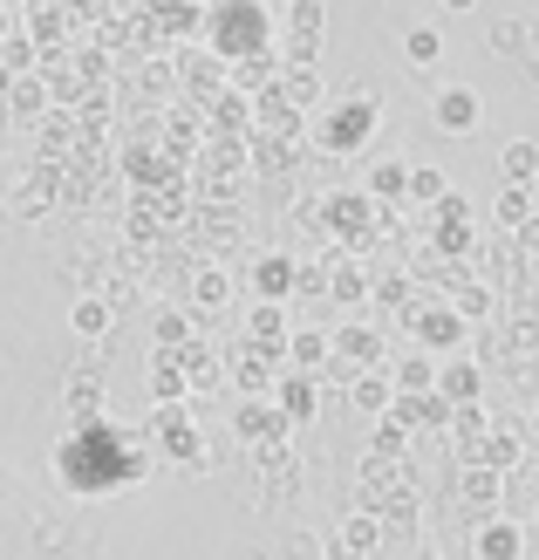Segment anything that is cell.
<instances>
[{"mask_svg":"<svg viewBox=\"0 0 539 560\" xmlns=\"http://www.w3.org/2000/svg\"><path fill=\"white\" fill-rule=\"evenodd\" d=\"M198 48H212L225 69L246 62V55H273V14L260 8V0H219V8H206V21H198Z\"/></svg>","mask_w":539,"mask_h":560,"instance_id":"cell-1","label":"cell"},{"mask_svg":"<svg viewBox=\"0 0 539 560\" xmlns=\"http://www.w3.org/2000/svg\"><path fill=\"white\" fill-rule=\"evenodd\" d=\"M144 431H151V444H157V452H172V458L198 465V424H191V404H151Z\"/></svg>","mask_w":539,"mask_h":560,"instance_id":"cell-2","label":"cell"},{"mask_svg":"<svg viewBox=\"0 0 539 560\" xmlns=\"http://www.w3.org/2000/svg\"><path fill=\"white\" fill-rule=\"evenodd\" d=\"M178 90H185V103H191V109L219 103V96H225V62H219L212 48H198V42H191V48L178 55Z\"/></svg>","mask_w":539,"mask_h":560,"instance_id":"cell-3","label":"cell"},{"mask_svg":"<svg viewBox=\"0 0 539 560\" xmlns=\"http://www.w3.org/2000/svg\"><path fill=\"white\" fill-rule=\"evenodd\" d=\"M431 124H437L444 137H471L478 124H485V103H478L471 82H444V90L431 96Z\"/></svg>","mask_w":539,"mask_h":560,"instance_id":"cell-4","label":"cell"},{"mask_svg":"<svg viewBox=\"0 0 539 560\" xmlns=\"http://www.w3.org/2000/svg\"><path fill=\"white\" fill-rule=\"evenodd\" d=\"M335 370H342V376H362V370H389V362H383V335L376 328H368V322H342V328H335Z\"/></svg>","mask_w":539,"mask_h":560,"instance_id":"cell-5","label":"cell"},{"mask_svg":"<svg viewBox=\"0 0 539 560\" xmlns=\"http://www.w3.org/2000/svg\"><path fill=\"white\" fill-rule=\"evenodd\" d=\"M233 431H239L246 444H288V438H294V424L273 410V397H246L239 417H233Z\"/></svg>","mask_w":539,"mask_h":560,"instance_id":"cell-6","label":"cell"},{"mask_svg":"<svg viewBox=\"0 0 539 560\" xmlns=\"http://www.w3.org/2000/svg\"><path fill=\"white\" fill-rule=\"evenodd\" d=\"M273 410L288 417V424L301 431V424H315V410H321V383L315 376H301V370H288L273 383Z\"/></svg>","mask_w":539,"mask_h":560,"instance_id":"cell-7","label":"cell"},{"mask_svg":"<svg viewBox=\"0 0 539 560\" xmlns=\"http://www.w3.org/2000/svg\"><path fill=\"white\" fill-rule=\"evenodd\" d=\"M294 280H301V260H288V254H260V260H253V294H260V307H280L294 294Z\"/></svg>","mask_w":539,"mask_h":560,"instance_id":"cell-8","label":"cell"},{"mask_svg":"<svg viewBox=\"0 0 539 560\" xmlns=\"http://www.w3.org/2000/svg\"><path fill=\"white\" fill-rule=\"evenodd\" d=\"M48 103H55V90H48V75L35 69V75H14V82H8V103H0V117L42 124V117H48Z\"/></svg>","mask_w":539,"mask_h":560,"instance_id":"cell-9","label":"cell"},{"mask_svg":"<svg viewBox=\"0 0 539 560\" xmlns=\"http://www.w3.org/2000/svg\"><path fill=\"white\" fill-rule=\"evenodd\" d=\"M368 130H376V103L355 96V103L342 109V117H328V124H321V144H328V151H355Z\"/></svg>","mask_w":539,"mask_h":560,"instance_id":"cell-10","label":"cell"},{"mask_svg":"<svg viewBox=\"0 0 539 560\" xmlns=\"http://www.w3.org/2000/svg\"><path fill=\"white\" fill-rule=\"evenodd\" d=\"M198 144H206V117H198L191 103H172V117H164V158L191 164V158H198Z\"/></svg>","mask_w":539,"mask_h":560,"instance_id":"cell-11","label":"cell"},{"mask_svg":"<svg viewBox=\"0 0 539 560\" xmlns=\"http://www.w3.org/2000/svg\"><path fill=\"white\" fill-rule=\"evenodd\" d=\"M151 404H191V376L178 349H151Z\"/></svg>","mask_w":539,"mask_h":560,"instance_id":"cell-12","label":"cell"},{"mask_svg":"<svg viewBox=\"0 0 539 560\" xmlns=\"http://www.w3.org/2000/svg\"><path fill=\"white\" fill-rule=\"evenodd\" d=\"M383 547V520L376 513H349L342 534H335V560H376Z\"/></svg>","mask_w":539,"mask_h":560,"instance_id":"cell-13","label":"cell"},{"mask_svg":"<svg viewBox=\"0 0 539 560\" xmlns=\"http://www.w3.org/2000/svg\"><path fill=\"white\" fill-rule=\"evenodd\" d=\"M225 301H233V273H225L219 260L191 267V315H219Z\"/></svg>","mask_w":539,"mask_h":560,"instance_id":"cell-14","label":"cell"},{"mask_svg":"<svg viewBox=\"0 0 539 560\" xmlns=\"http://www.w3.org/2000/svg\"><path fill=\"white\" fill-rule=\"evenodd\" d=\"M478 389H485V370H478V362H444L437 370V397L450 404V410H465V404H478Z\"/></svg>","mask_w":539,"mask_h":560,"instance_id":"cell-15","label":"cell"},{"mask_svg":"<svg viewBox=\"0 0 539 560\" xmlns=\"http://www.w3.org/2000/svg\"><path fill=\"white\" fill-rule=\"evenodd\" d=\"M349 404H355L362 417H389V410H396V383H389V370H362V376H349Z\"/></svg>","mask_w":539,"mask_h":560,"instance_id":"cell-16","label":"cell"},{"mask_svg":"<svg viewBox=\"0 0 539 560\" xmlns=\"http://www.w3.org/2000/svg\"><path fill=\"white\" fill-rule=\"evenodd\" d=\"M35 48H62L69 42V14H62V0H27V27H21Z\"/></svg>","mask_w":539,"mask_h":560,"instance_id":"cell-17","label":"cell"},{"mask_svg":"<svg viewBox=\"0 0 539 560\" xmlns=\"http://www.w3.org/2000/svg\"><path fill=\"white\" fill-rule=\"evenodd\" d=\"M389 383H396V397H403V404H417V397H437V362L417 349V355H403V362L389 370Z\"/></svg>","mask_w":539,"mask_h":560,"instance_id":"cell-18","label":"cell"},{"mask_svg":"<svg viewBox=\"0 0 539 560\" xmlns=\"http://www.w3.org/2000/svg\"><path fill=\"white\" fill-rule=\"evenodd\" d=\"M137 96L144 103L178 96V55H144V62H137Z\"/></svg>","mask_w":539,"mask_h":560,"instance_id":"cell-19","label":"cell"},{"mask_svg":"<svg viewBox=\"0 0 539 560\" xmlns=\"http://www.w3.org/2000/svg\"><path fill=\"white\" fill-rule=\"evenodd\" d=\"M417 322V342H423V355L431 349H450L465 335V322H458V307H423V315H410Z\"/></svg>","mask_w":539,"mask_h":560,"instance_id":"cell-20","label":"cell"},{"mask_svg":"<svg viewBox=\"0 0 539 560\" xmlns=\"http://www.w3.org/2000/svg\"><path fill=\"white\" fill-rule=\"evenodd\" d=\"M69 328L82 335V342H103V335H109V328H117V307H109L103 294H82V301L69 307Z\"/></svg>","mask_w":539,"mask_h":560,"instance_id":"cell-21","label":"cell"},{"mask_svg":"<svg viewBox=\"0 0 539 560\" xmlns=\"http://www.w3.org/2000/svg\"><path fill=\"white\" fill-rule=\"evenodd\" d=\"M499 178L513 191H532V178H539V144H532V137H519V144L499 151Z\"/></svg>","mask_w":539,"mask_h":560,"instance_id":"cell-22","label":"cell"},{"mask_svg":"<svg viewBox=\"0 0 539 560\" xmlns=\"http://www.w3.org/2000/svg\"><path fill=\"white\" fill-rule=\"evenodd\" d=\"M288 362H294L301 376H321L328 370V335L321 328H294L288 335Z\"/></svg>","mask_w":539,"mask_h":560,"instance_id":"cell-23","label":"cell"},{"mask_svg":"<svg viewBox=\"0 0 539 560\" xmlns=\"http://www.w3.org/2000/svg\"><path fill=\"white\" fill-rule=\"evenodd\" d=\"M198 117H206V130H219V137H225V130H253V103L225 90L219 103H206V109H198Z\"/></svg>","mask_w":539,"mask_h":560,"instance_id":"cell-24","label":"cell"},{"mask_svg":"<svg viewBox=\"0 0 539 560\" xmlns=\"http://www.w3.org/2000/svg\"><path fill=\"white\" fill-rule=\"evenodd\" d=\"M444 191H450V185H444L437 164H410V191H403V199H410L417 212H437V206H444Z\"/></svg>","mask_w":539,"mask_h":560,"instance_id":"cell-25","label":"cell"},{"mask_svg":"<svg viewBox=\"0 0 539 560\" xmlns=\"http://www.w3.org/2000/svg\"><path fill=\"white\" fill-rule=\"evenodd\" d=\"M478 560H519V526L513 520H485L478 526Z\"/></svg>","mask_w":539,"mask_h":560,"instance_id":"cell-26","label":"cell"},{"mask_svg":"<svg viewBox=\"0 0 539 560\" xmlns=\"http://www.w3.org/2000/svg\"><path fill=\"white\" fill-rule=\"evenodd\" d=\"M328 294L342 301V307H362V301H368V273L349 267V260H328Z\"/></svg>","mask_w":539,"mask_h":560,"instance_id":"cell-27","label":"cell"},{"mask_svg":"<svg viewBox=\"0 0 539 560\" xmlns=\"http://www.w3.org/2000/svg\"><path fill=\"white\" fill-rule=\"evenodd\" d=\"M403 191H410V164L403 158L368 164V199H403Z\"/></svg>","mask_w":539,"mask_h":560,"instance_id":"cell-28","label":"cell"},{"mask_svg":"<svg viewBox=\"0 0 539 560\" xmlns=\"http://www.w3.org/2000/svg\"><path fill=\"white\" fill-rule=\"evenodd\" d=\"M280 103H294V109H307V103H321V75L315 69H280Z\"/></svg>","mask_w":539,"mask_h":560,"instance_id":"cell-29","label":"cell"},{"mask_svg":"<svg viewBox=\"0 0 539 560\" xmlns=\"http://www.w3.org/2000/svg\"><path fill=\"white\" fill-rule=\"evenodd\" d=\"M403 62L410 69H437L444 62V35H437V27H410V35H403Z\"/></svg>","mask_w":539,"mask_h":560,"instance_id":"cell-30","label":"cell"},{"mask_svg":"<svg viewBox=\"0 0 539 560\" xmlns=\"http://www.w3.org/2000/svg\"><path fill=\"white\" fill-rule=\"evenodd\" d=\"M191 307H164V315H157V328H151V349H185L191 342Z\"/></svg>","mask_w":539,"mask_h":560,"instance_id":"cell-31","label":"cell"},{"mask_svg":"<svg viewBox=\"0 0 539 560\" xmlns=\"http://www.w3.org/2000/svg\"><path fill=\"white\" fill-rule=\"evenodd\" d=\"M62 410L75 417V424H90V417L103 410V383H96V376H75V383H69V397H62Z\"/></svg>","mask_w":539,"mask_h":560,"instance_id":"cell-32","label":"cell"},{"mask_svg":"<svg viewBox=\"0 0 539 560\" xmlns=\"http://www.w3.org/2000/svg\"><path fill=\"white\" fill-rule=\"evenodd\" d=\"M410 444V417L403 410H389V417H376V458H396Z\"/></svg>","mask_w":539,"mask_h":560,"instance_id":"cell-33","label":"cell"},{"mask_svg":"<svg viewBox=\"0 0 539 560\" xmlns=\"http://www.w3.org/2000/svg\"><path fill=\"white\" fill-rule=\"evenodd\" d=\"M8 212H14V219H27V226H35V219L48 212V172H42L35 185H21L14 199H8Z\"/></svg>","mask_w":539,"mask_h":560,"instance_id":"cell-34","label":"cell"},{"mask_svg":"<svg viewBox=\"0 0 539 560\" xmlns=\"http://www.w3.org/2000/svg\"><path fill=\"white\" fill-rule=\"evenodd\" d=\"M288 35L321 42V0H288Z\"/></svg>","mask_w":539,"mask_h":560,"instance_id":"cell-35","label":"cell"},{"mask_svg":"<svg viewBox=\"0 0 539 560\" xmlns=\"http://www.w3.org/2000/svg\"><path fill=\"white\" fill-rule=\"evenodd\" d=\"M526 219H532V191H513V185H505V191H499V226L519 233Z\"/></svg>","mask_w":539,"mask_h":560,"instance_id":"cell-36","label":"cell"},{"mask_svg":"<svg viewBox=\"0 0 539 560\" xmlns=\"http://www.w3.org/2000/svg\"><path fill=\"white\" fill-rule=\"evenodd\" d=\"M35 62H42V48L27 35H14L8 48H0V69H8V75H35Z\"/></svg>","mask_w":539,"mask_h":560,"instance_id":"cell-37","label":"cell"},{"mask_svg":"<svg viewBox=\"0 0 539 560\" xmlns=\"http://www.w3.org/2000/svg\"><path fill=\"white\" fill-rule=\"evenodd\" d=\"M267 362H273V355H260V349L246 355V370H239V389H246V397H273V370H267Z\"/></svg>","mask_w":539,"mask_h":560,"instance_id":"cell-38","label":"cell"},{"mask_svg":"<svg viewBox=\"0 0 539 560\" xmlns=\"http://www.w3.org/2000/svg\"><path fill=\"white\" fill-rule=\"evenodd\" d=\"M465 492L478 499V506H492V499H499V471H485V465H471V479H465Z\"/></svg>","mask_w":539,"mask_h":560,"instance_id":"cell-39","label":"cell"},{"mask_svg":"<svg viewBox=\"0 0 539 560\" xmlns=\"http://www.w3.org/2000/svg\"><path fill=\"white\" fill-rule=\"evenodd\" d=\"M519 42H526V21H499L492 27V48L499 55H519Z\"/></svg>","mask_w":539,"mask_h":560,"instance_id":"cell-40","label":"cell"},{"mask_svg":"<svg viewBox=\"0 0 539 560\" xmlns=\"http://www.w3.org/2000/svg\"><path fill=\"white\" fill-rule=\"evenodd\" d=\"M465 315H492V294H485V288H465V294H458V322H465Z\"/></svg>","mask_w":539,"mask_h":560,"instance_id":"cell-41","label":"cell"},{"mask_svg":"<svg viewBox=\"0 0 539 560\" xmlns=\"http://www.w3.org/2000/svg\"><path fill=\"white\" fill-rule=\"evenodd\" d=\"M513 240H519V254H539V212H532V219H526V226H519V233H513Z\"/></svg>","mask_w":539,"mask_h":560,"instance_id":"cell-42","label":"cell"},{"mask_svg":"<svg viewBox=\"0 0 539 560\" xmlns=\"http://www.w3.org/2000/svg\"><path fill=\"white\" fill-rule=\"evenodd\" d=\"M14 35H21V21H14V8H0V48H8Z\"/></svg>","mask_w":539,"mask_h":560,"instance_id":"cell-43","label":"cell"},{"mask_svg":"<svg viewBox=\"0 0 539 560\" xmlns=\"http://www.w3.org/2000/svg\"><path fill=\"white\" fill-rule=\"evenodd\" d=\"M478 8V0H444V14H471Z\"/></svg>","mask_w":539,"mask_h":560,"instance_id":"cell-44","label":"cell"},{"mask_svg":"<svg viewBox=\"0 0 539 560\" xmlns=\"http://www.w3.org/2000/svg\"><path fill=\"white\" fill-rule=\"evenodd\" d=\"M233 560H267V553H260V547H246V553H233Z\"/></svg>","mask_w":539,"mask_h":560,"instance_id":"cell-45","label":"cell"},{"mask_svg":"<svg viewBox=\"0 0 539 560\" xmlns=\"http://www.w3.org/2000/svg\"><path fill=\"white\" fill-rule=\"evenodd\" d=\"M8 82H14V75H8V69H0V103H8Z\"/></svg>","mask_w":539,"mask_h":560,"instance_id":"cell-46","label":"cell"},{"mask_svg":"<svg viewBox=\"0 0 539 560\" xmlns=\"http://www.w3.org/2000/svg\"><path fill=\"white\" fill-rule=\"evenodd\" d=\"M410 560H437V553H431V547H423V553H410Z\"/></svg>","mask_w":539,"mask_h":560,"instance_id":"cell-47","label":"cell"},{"mask_svg":"<svg viewBox=\"0 0 539 560\" xmlns=\"http://www.w3.org/2000/svg\"><path fill=\"white\" fill-rule=\"evenodd\" d=\"M532 438H539V410H532Z\"/></svg>","mask_w":539,"mask_h":560,"instance_id":"cell-48","label":"cell"},{"mask_svg":"<svg viewBox=\"0 0 539 560\" xmlns=\"http://www.w3.org/2000/svg\"><path fill=\"white\" fill-rule=\"evenodd\" d=\"M0 8H14V0H0Z\"/></svg>","mask_w":539,"mask_h":560,"instance_id":"cell-49","label":"cell"},{"mask_svg":"<svg viewBox=\"0 0 539 560\" xmlns=\"http://www.w3.org/2000/svg\"><path fill=\"white\" fill-rule=\"evenodd\" d=\"M198 8H206V0H198Z\"/></svg>","mask_w":539,"mask_h":560,"instance_id":"cell-50","label":"cell"}]
</instances>
